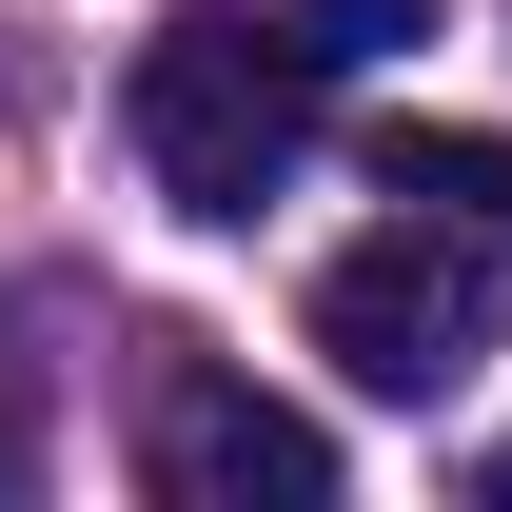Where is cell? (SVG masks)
I'll use <instances>...</instances> for the list:
<instances>
[{"mask_svg":"<svg viewBox=\"0 0 512 512\" xmlns=\"http://www.w3.org/2000/svg\"><path fill=\"white\" fill-rule=\"evenodd\" d=\"M473 493H493V512H512V453H493V473H473Z\"/></svg>","mask_w":512,"mask_h":512,"instance_id":"obj_7","label":"cell"},{"mask_svg":"<svg viewBox=\"0 0 512 512\" xmlns=\"http://www.w3.org/2000/svg\"><path fill=\"white\" fill-rule=\"evenodd\" d=\"M375 197H434V217H493V237H512V138H473V119H394V138H375Z\"/></svg>","mask_w":512,"mask_h":512,"instance_id":"obj_4","label":"cell"},{"mask_svg":"<svg viewBox=\"0 0 512 512\" xmlns=\"http://www.w3.org/2000/svg\"><path fill=\"white\" fill-rule=\"evenodd\" d=\"M493 335H512L493 217H434V197H394L375 237H335V256H316V355H335L355 394H394V414H414V394H453Z\"/></svg>","mask_w":512,"mask_h":512,"instance_id":"obj_2","label":"cell"},{"mask_svg":"<svg viewBox=\"0 0 512 512\" xmlns=\"http://www.w3.org/2000/svg\"><path fill=\"white\" fill-rule=\"evenodd\" d=\"M296 40L316 60H394V40H434V0H296Z\"/></svg>","mask_w":512,"mask_h":512,"instance_id":"obj_5","label":"cell"},{"mask_svg":"<svg viewBox=\"0 0 512 512\" xmlns=\"http://www.w3.org/2000/svg\"><path fill=\"white\" fill-rule=\"evenodd\" d=\"M20 473H40V434H20V394H0V493H20Z\"/></svg>","mask_w":512,"mask_h":512,"instance_id":"obj_6","label":"cell"},{"mask_svg":"<svg viewBox=\"0 0 512 512\" xmlns=\"http://www.w3.org/2000/svg\"><path fill=\"white\" fill-rule=\"evenodd\" d=\"M316 79H335V60L296 40V20H217V0H197V20L138 40L119 138H138V178L178 197V217H256V197L316 158Z\"/></svg>","mask_w":512,"mask_h":512,"instance_id":"obj_1","label":"cell"},{"mask_svg":"<svg viewBox=\"0 0 512 512\" xmlns=\"http://www.w3.org/2000/svg\"><path fill=\"white\" fill-rule=\"evenodd\" d=\"M138 473L178 512H316L335 493V434L296 414V394H256V375H158V414H138Z\"/></svg>","mask_w":512,"mask_h":512,"instance_id":"obj_3","label":"cell"}]
</instances>
